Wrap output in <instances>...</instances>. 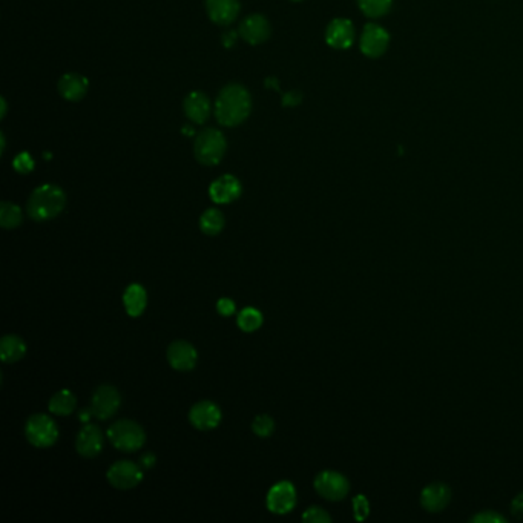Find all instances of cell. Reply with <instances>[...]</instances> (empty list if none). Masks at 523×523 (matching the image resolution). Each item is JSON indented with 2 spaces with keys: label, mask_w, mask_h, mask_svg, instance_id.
I'll return each instance as SVG.
<instances>
[{
  "label": "cell",
  "mask_w": 523,
  "mask_h": 523,
  "mask_svg": "<svg viewBox=\"0 0 523 523\" xmlns=\"http://www.w3.org/2000/svg\"><path fill=\"white\" fill-rule=\"evenodd\" d=\"M252 96L240 83L225 85L215 100V117L221 126H238L250 116Z\"/></svg>",
  "instance_id": "6da1fadb"
},
{
  "label": "cell",
  "mask_w": 523,
  "mask_h": 523,
  "mask_svg": "<svg viewBox=\"0 0 523 523\" xmlns=\"http://www.w3.org/2000/svg\"><path fill=\"white\" fill-rule=\"evenodd\" d=\"M66 206V193L57 184H42L29 195L26 213L37 223L56 218Z\"/></svg>",
  "instance_id": "7a4b0ae2"
},
{
  "label": "cell",
  "mask_w": 523,
  "mask_h": 523,
  "mask_svg": "<svg viewBox=\"0 0 523 523\" xmlns=\"http://www.w3.org/2000/svg\"><path fill=\"white\" fill-rule=\"evenodd\" d=\"M228 151V141L221 131L206 128L195 136L193 156L203 166H217Z\"/></svg>",
  "instance_id": "3957f363"
},
{
  "label": "cell",
  "mask_w": 523,
  "mask_h": 523,
  "mask_svg": "<svg viewBox=\"0 0 523 523\" xmlns=\"http://www.w3.org/2000/svg\"><path fill=\"white\" fill-rule=\"evenodd\" d=\"M108 437L111 444L117 450L125 451V453H134L145 445L146 435L137 422L131 419L117 420L114 425L108 430Z\"/></svg>",
  "instance_id": "277c9868"
},
{
  "label": "cell",
  "mask_w": 523,
  "mask_h": 523,
  "mask_svg": "<svg viewBox=\"0 0 523 523\" xmlns=\"http://www.w3.org/2000/svg\"><path fill=\"white\" fill-rule=\"evenodd\" d=\"M25 436L36 448L53 447L59 439V428L53 419L46 415H33L25 425Z\"/></svg>",
  "instance_id": "5b68a950"
},
{
  "label": "cell",
  "mask_w": 523,
  "mask_h": 523,
  "mask_svg": "<svg viewBox=\"0 0 523 523\" xmlns=\"http://www.w3.org/2000/svg\"><path fill=\"white\" fill-rule=\"evenodd\" d=\"M313 487L316 489V493L323 496L324 499L337 502L342 500L348 494V491H350V482H348V479L344 474L337 473V471L327 469L321 471V473L315 477Z\"/></svg>",
  "instance_id": "8992f818"
},
{
  "label": "cell",
  "mask_w": 523,
  "mask_h": 523,
  "mask_svg": "<svg viewBox=\"0 0 523 523\" xmlns=\"http://www.w3.org/2000/svg\"><path fill=\"white\" fill-rule=\"evenodd\" d=\"M390 45V34L381 25L367 24L362 29L361 40H359V48L361 53L368 59L382 57Z\"/></svg>",
  "instance_id": "52a82bcc"
},
{
  "label": "cell",
  "mask_w": 523,
  "mask_h": 523,
  "mask_svg": "<svg viewBox=\"0 0 523 523\" xmlns=\"http://www.w3.org/2000/svg\"><path fill=\"white\" fill-rule=\"evenodd\" d=\"M108 482L117 489H132L143 480L141 467L131 460H118L108 469Z\"/></svg>",
  "instance_id": "ba28073f"
},
{
  "label": "cell",
  "mask_w": 523,
  "mask_h": 523,
  "mask_svg": "<svg viewBox=\"0 0 523 523\" xmlns=\"http://www.w3.org/2000/svg\"><path fill=\"white\" fill-rule=\"evenodd\" d=\"M121 397L116 387L101 385L98 387L91 401V413L92 416L98 417L100 420H106L117 413L120 408Z\"/></svg>",
  "instance_id": "9c48e42d"
},
{
  "label": "cell",
  "mask_w": 523,
  "mask_h": 523,
  "mask_svg": "<svg viewBox=\"0 0 523 523\" xmlns=\"http://www.w3.org/2000/svg\"><path fill=\"white\" fill-rule=\"evenodd\" d=\"M268 509L273 514H287L296 505V491L292 482L281 480L275 484L265 499Z\"/></svg>",
  "instance_id": "30bf717a"
},
{
  "label": "cell",
  "mask_w": 523,
  "mask_h": 523,
  "mask_svg": "<svg viewBox=\"0 0 523 523\" xmlns=\"http://www.w3.org/2000/svg\"><path fill=\"white\" fill-rule=\"evenodd\" d=\"M272 26L263 14H250L238 26L240 37L249 45H261L270 37Z\"/></svg>",
  "instance_id": "8fae6325"
},
{
  "label": "cell",
  "mask_w": 523,
  "mask_h": 523,
  "mask_svg": "<svg viewBox=\"0 0 523 523\" xmlns=\"http://www.w3.org/2000/svg\"><path fill=\"white\" fill-rule=\"evenodd\" d=\"M189 420L197 430L209 432V430L217 428L221 422V410L210 401H201L191 408Z\"/></svg>",
  "instance_id": "7c38bea8"
},
{
  "label": "cell",
  "mask_w": 523,
  "mask_h": 523,
  "mask_svg": "<svg viewBox=\"0 0 523 523\" xmlns=\"http://www.w3.org/2000/svg\"><path fill=\"white\" fill-rule=\"evenodd\" d=\"M325 42L333 49H348L355 42V26L348 19H333L325 29Z\"/></svg>",
  "instance_id": "4fadbf2b"
},
{
  "label": "cell",
  "mask_w": 523,
  "mask_h": 523,
  "mask_svg": "<svg viewBox=\"0 0 523 523\" xmlns=\"http://www.w3.org/2000/svg\"><path fill=\"white\" fill-rule=\"evenodd\" d=\"M241 192H243V188H241L240 180L237 177L230 176V173L221 176L220 178L215 180L209 188L210 198L213 203H217V204H229L235 200H238Z\"/></svg>",
  "instance_id": "5bb4252c"
},
{
  "label": "cell",
  "mask_w": 523,
  "mask_h": 523,
  "mask_svg": "<svg viewBox=\"0 0 523 523\" xmlns=\"http://www.w3.org/2000/svg\"><path fill=\"white\" fill-rule=\"evenodd\" d=\"M103 435L97 425L88 424L80 430L76 439V450L83 457H96L103 450Z\"/></svg>",
  "instance_id": "9a60e30c"
},
{
  "label": "cell",
  "mask_w": 523,
  "mask_h": 523,
  "mask_svg": "<svg viewBox=\"0 0 523 523\" xmlns=\"http://www.w3.org/2000/svg\"><path fill=\"white\" fill-rule=\"evenodd\" d=\"M197 350L186 341H176L168 347V361L178 372H189L197 364Z\"/></svg>",
  "instance_id": "2e32d148"
},
{
  "label": "cell",
  "mask_w": 523,
  "mask_h": 523,
  "mask_svg": "<svg viewBox=\"0 0 523 523\" xmlns=\"http://www.w3.org/2000/svg\"><path fill=\"white\" fill-rule=\"evenodd\" d=\"M451 500V489L442 482H433L420 493V505L428 512H440Z\"/></svg>",
  "instance_id": "e0dca14e"
},
{
  "label": "cell",
  "mask_w": 523,
  "mask_h": 523,
  "mask_svg": "<svg viewBox=\"0 0 523 523\" xmlns=\"http://www.w3.org/2000/svg\"><path fill=\"white\" fill-rule=\"evenodd\" d=\"M240 0H206V11L213 24L230 25L240 14Z\"/></svg>",
  "instance_id": "ac0fdd59"
},
{
  "label": "cell",
  "mask_w": 523,
  "mask_h": 523,
  "mask_svg": "<svg viewBox=\"0 0 523 523\" xmlns=\"http://www.w3.org/2000/svg\"><path fill=\"white\" fill-rule=\"evenodd\" d=\"M183 109L186 117L195 123V125H203L206 123L210 116V101L209 97L201 91H192L186 96L183 103Z\"/></svg>",
  "instance_id": "d6986e66"
},
{
  "label": "cell",
  "mask_w": 523,
  "mask_h": 523,
  "mask_svg": "<svg viewBox=\"0 0 523 523\" xmlns=\"http://www.w3.org/2000/svg\"><path fill=\"white\" fill-rule=\"evenodd\" d=\"M89 81L77 73H66L59 80V94L68 101H80L86 96Z\"/></svg>",
  "instance_id": "ffe728a7"
},
{
  "label": "cell",
  "mask_w": 523,
  "mask_h": 523,
  "mask_svg": "<svg viewBox=\"0 0 523 523\" xmlns=\"http://www.w3.org/2000/svg\"><path fill=\"white\" fill-rule=\"evenodd\" d=\"M123 304H125V309L129 316L137 318L140 316L146 309L148 304V295L145 287L140 284H131L125 295H123Z\"/></svg>",
  "instance_id": "44dd1931"
},
{
  "label": "cell",
  "mask_w": 523,
  "mask_h": 523,
  "mask_svg": "<svg viewBox=\"0 0 523 523\" xmlns=\"http://www.w3.org/2000/svg\"><path fill=\"white\" fill-rule=\"evenodd\" d=\"M26 355V345L17 335H6L0 342V359L5 364H14Z\"/></svg>",
  "instance_id": "7402d4cb"
},
{
  "label": "cell",
  "mask_w": 523,
  "mask_h": 523,
  "mask_svg": "<svg viewBox=\"0 0 523 523\" xmlns=\"http://www.w3.org/2000/svg\"><path fill=\"white\" fill-rule=\"evenodd\" d=\"M48 408L56 416H69L76 408V396L69 390H60L51 397Z\"/></svg>",
  "instance_id": "603a6c76"
},
{
  "label": "cell",
  "mask_w": 523,
  "mask_h": 523,
  "mask_svg": "<svg viewBox=\"0 0 523 523\" xmlns=\"http://www.w3.org/2000/svg\"><path fill=\"white\" fill-rule=\"evenodd\" d=\"M224 224H225L224 215L221 213V210L215 208L204 210L200 218V229L203 233L209 235V237L218 235L224 229Z\"/></svg>",
  "instance_id": "cb8c5ba5"
},
{
  "label": "cell",
  "mask_w": 523,
  "mask_h": 523,
  "mask_svg": "<svg viewBox=\"0 0 523 523\" xmlns=\"http://www.w3.org/2000/svg\"><path fill=\"white\" fill-rule=\"evenodd\" d=\"M24 220V213L22 209H20L17 204L9 203V201H4L0 204V225L4 229H16L22 224Z\"/></svg>",
  "instance_id": "d4e9b609"
},
{
  "label": "cell",
  "mask_w": 523,
  "mask_h": 523,
  "mask_svg": "<svg viewBox=\"0 0 523 523\" xmlns=\"http://www.w3.org/2000/svg\"><path fill=\"white\" fill-rule=\"evenodd\" d=\"M357 6L370 19L384 17L393 6V0H357Z\"/></svg>",
  "instance_id": "484cf974"
},
{
  "label": "cell",
  "mask_w": 523,
  "mask_h": 523,
  "mask_svg": "<svg viewBox=\"0 0 523 523\" xmlns=\"http://www.w3.org/2000/svg\"><path fill=\"white\" fill-rule=\"evenodd\" d=\"M263 315L260 310L253 309V307H248V309H244L240 312L238 315V327L245 332V333H252L255 330H258L260 327L263 325Z\"/></svg>",
  "instance_id": "4316f807"
},
{
  "label": "cell",
  "mask_w": 523,
  "mask_h": 523,
  "mask_svg": "<svg viewBox=\"0 0 523 523\" xmlns=\"http://www.w3.org/2000/svg\"><path fill=\"white\" fill-rule=\"evenodd\" d=\"M252 430H253V433L256 436H260V437H269L273 433V430H275L273 419L269 415H260V416H256L253 419V422H252Z\"/></svg>",
  "instance_id": "83f0119b"
},
{
  "label": "cell",
  "mask_w": 523,
  "mask_h": 523,
  "mask_svg": "<svg viewBox=\"0 0 523 523\" xmlns=\"http://www.w3.org/2000/svg\"><path fill=\"white\" fill-rule=\"evenodd\" d=\"M34 158L31 157L29 152H20L19 156L14 158L13 161V168L16 172L22 173V176H26L31 171L34 169Z\"/></svg>",
  "instance_id": "f1b7e54d"
},
{
  "label": "cell",
  "mask_w": 523,
  "mask_h": 523,
  "mask_svg": "<svg viewBox=\"0 0 523 523\" xmlns=\"http://www.w3.org/2000/svg\"><path fill=\"white\" fill-rule=\"evenodd\" d=\"M303 520L309 523H329L332 522V517L327 514V511H324L323 508L310 507L303 514Z\"/></svg>",
  "instance_id": "f546056e"
},
{
  "label": "cell",
  "mask_w": 523,
  "mask_h": 523,
  "mask_svg": "<svg viewBox=\"0 0 523 523\" xmlns=\"http://www.w3.org/2000/svg\"><path fill=\"white\" fill-rule=\"evenodd\" d=\"M353 512H355V519L362 522L367 519L368 512H370V505H368V500L365 496H356L353 499Z\"/></svg>",
  "instance_id": "4dcf8cb0"
},
{
  "label": "cell",
  "mask_w": 523,
  "mask_h": 523,
  "mask_svg": "<svg viewBox=\"0 0 523 523\" xmlns=\"http://www.w3.org/2000/svg\"><path fill=\"white\" fill-rule=\"evenodd\" d=\"M471 522H477V523H505L507 519L502 517L500 514L494 511H482L479 514H476Z\"/></svg>",
  "instance_id": "1f68e13d"
},
{
  "label": "cell",
  "mask_w": 523,
  "mask_h": 523,
  "mask_svg": "<svg viewBox=\"0 0 523 523\" xmlns=\"http://www.w3.org/2000/svg\"><path fill=\"white\" fill-rule=\"evenodd\" d=\"M217 310L221 316H232L235 313V303L230 298H221L217 303Z\"/></svg>",
  "instance_id": "d6a6232c"
},
{
  "label": "cell",
  "mask_w": 523,
  "mask_h": 523,
  "mask_svg": "<svg viewBox=\"0 0 523 523\" xmlns=\"http://www.w3.org/2000/svg\"><path fill=\"white\" fill-rule=\"evenodd\" d=\"M303 100V94L300 91H289L283 96V106H296Z\"/></svg>",
  "instance_id": "836d02e7"
},
{
  "label": "cell",
  "mask_w": 523,
  "mask_h": 523,
  "mask_svg": "<svg viewBox=\"0 0 523 523\" xmlns=\"http://www.w3.org/2000/svg\"><path fill=\"white\" fill-rule=\"evenodd\" d=\"M511 509H512V514L517 516V517L523 514V493L517 494L514 497V500L511 502Z\"/></svg>",
  "instance_id": "e575fe53"
},
{
  "label": "cell",
  "mask_w": 523,
  "mask_h": 523,
  "mask_svg": "<svg viewBox=\"0 0 523 523\" xmlns=\"http://www.w3.org/2000/svg\"><path fill=\"white\" fill-rule=\"evenodd\" d=\"M153 464H156V456H153L152 453H146V455L141 456V459H140V467L141 468H152Z\"/></svg>",
  "instance_id": "d590c367"
},
{
  "label": "cell",
  "mask_w": 523,
  "mask_h": 523,
  "mask_svg": "<svg viewBox=\"0 0 523 523\" xmlns=\"http://www.w3.org/2000/svg\"><path fill=\"white\" fill-rule=\"evenodd\" d=\"M235 42H237V33H233V31L223 36V45L225 48H230L232 45H235Z\"/></svg>",
  "instance_id": "8d00e7d4"
},
{
  "label": "cell",
  "mask_w": 523,
  "mask_h": 523,
  "mask_svg": "<svg viewBox=\"0 0 523 523\" xmlns=\"http://www.w3.org/2000/svg\"><path fill=\"white\" fill-rule=\"evenodd\" d=\"M0 103H2V114H0V117H5V114H6V101H5V98H0Z\"/></svg>",
  "instance_id": "74e56055"
},
{
  "label": "cell",
  "mask_w": 523,
  "mask_h": 523,
  "mask_svg": "<svg viewBox=\"0 0 523 523\" xmlns=\"http://www.w3.org/2000/svg\"><path fill=\"white\" fill-rule=\"evenodd\" d=\"M183 134H189L191 137H193V131L191 128H183Z\"/></svg>",
  "instance_id": "f35d334b"
},
{
  "label": "cell",
  "mask_w": 523,
  "mask_h": 523,
  "mask_svg": "<svg viewBox=\"0 0 523 523\" xmlns=\"http://www.w3.org/2000/svg\"><path fill=\"white\" fill-rule=\"evenodd\" d=\"M292 2H301V0H292Z\"/></svg>",
  "instance_id": "ab89813d"
}]
</instances>
